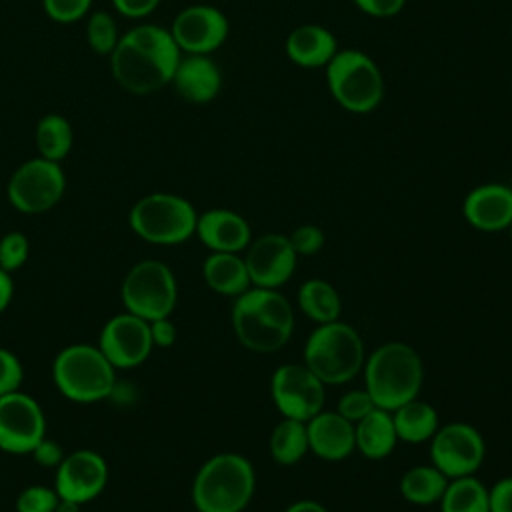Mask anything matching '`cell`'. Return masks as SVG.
Segmentation results:
<instances>
[{"mask_svg":"<svg viewBox=\"0 0 512 512\" xmlns=\"http://www.w3.org/2000/svg\"><path fill=\"white\" fill-rule=\"evenodd\" d=\"M52 380L58 392L80 404L100 402L116 388V368L94 344H70L52 362Z\"/></svg>","mask_w":512,"mask_h":512,"instance_id":"6","label":"cell"},{"mask_svg":"<svg viewBox=\"0 0 512 512\" xmlns=\"http://www.w3.org/2000/svg\"><path fill=\"white\" fill-rule=\"evenodd\" d=\"M296 258L298 254L294 252L288 236L276 232L262 234L248 244L244 256L250 284L278 290L292 278L296 270Z\"/></svg>","mask_w":512,"mask_h":512,"instance_id":"16","label":"cell"},{"mask_svg":"<svg viewBox=\"0 0 512 512\" xmlns=\"http://www.w3.org/2000/svg\"><path fill=\"white\" fill-rule=\"evenodd\" d=\"M392 420H394L398 440L408 444L430 442V438L440 428L436 408L418 398L392 410Z\"/></svg>","mask_w":512,"mask_h":512,"instance_id":"25","label":"cell"},{"mask_svg":"<svg viewBox=\"0 0 512 512\" xmlns=\"http://www.w3.org/2000/svg\"><path fill=\"white\" fill-rule=\"evenodd\" d=\"M438 504L440 512H490L488 488L474 474L448 480Z\"/></svg>","mask_w":512,"mask_h":512,"instance_id":"29","label":"cell"},{"mask_svg":"<svg viewBox=\"0 0 512 512\" xmlns=\"http://www.w3.org/2000/svg\"><path fill=\"white\" fill-rule=\"evenodd\" d=\"M484 456V438L472 424L448 422L430 438V460L450 480L474 474Z\"/></svg>","mask_w":512,"mask_h":512,"instance_id":"12","label":"cell"},{"mask_svg":"<svg viewBox=\"0 0 512 512\" xmlns=\"http://www.w3.org/2000/svg\"><path fill=\"white\" fill-rule=\"evenodd\" d=\"M170 84L186 102L208 104L220 94L222 72L208 54H182Z\"/></svg>","mask_w":512,"mask_h":512,"instance_id":"21","label":"cell"},{"mask_svg":"<svg viewBox=\"0 0 512 512\" xmlns=\"http://www.w3.org/2000/svg\"><path fill=\"white\" fill-rule=\"evenodd\" d=\"M308 446L314 456L326 462H340L356 450L354 424L336 410H320L306 422Z\"/></svg>","mask_w":512,"mask_h":512,"instance_id":"20","label":"cell"},{"mask_svg":"<svg viewBox=\"0 0 512 512\" xmlns=\"http://www.w3.org/2000/svg\"><path fill=\"white\" fill-rule=\"evenodd\" d=\"M44 436L46 416L32 396L20 390L0 396V450L30 454Z\"/></svg>","mask_w":512,"mask_h":512,"instance_id":"13","label":"cell"},{"mask_svg":"<svg viewBox=\"0 0 512 512\" xmlns=\"http://www.w3.org/2000/svg\"><path fill=\"white\" fill-rule=\"evenodd\" d=\"M180 58L182 52L170 30L140 24L120 36L110 54V70L124 90L146 96L172 82Z\"/></svg>","mask_w":512,"mask_h":512,"instance_id":"1","label":"cell"},{"mask_svg":"<svg viewBox=\"0 0 512 512\" xmlns=\"http://www.w3.org/2000/svg\"><path fill=\"white\" fill-rule=\"evenodd\" d=\"M508 188H510V192H512V180H510V184H508Z\"/></svg>","mask_w":512,"mask_h":512,"instance_id":"47","label":"cell"},{"mask_svg":"<svg viewBox=\"0 0 512 512\" xmlns=\"http://www.w3.org/2000/svg\"><path fill=\"white\" fill-rule=\"evenodd\" d=\"M232 328L244 348L270 354L290 340L294 330V308L282 292L250 286L234 298Z\"/></svg>","mask_w":512,"mask_h":512,"instance_id":"2","label":"cell"},{"mask_svg":"<svg viewBox=\"0 0 512 512\" xmlns=\"http://www.w3.org/2000/svg\"><path fill=\"white\" fill-rule=\"evenodd\" d=\"M112 4L126 18H144L156 10L160 0H112Z\"/></svg>","mask_w":512,"mask_h":512,"instance_id":"42","label":"cell"},{"mask_svg":"<svg viewBox=\"0 0 512 512\" xmlns=\"http://www.w3.org/2000/svg\"><path fill=\"white\" fill-rule=\"evenodd\" d=\"M60 496L56 488L44 484L26 486L16 498V512H54Z\"/></svg>","mask_w":512,"mask_h":512,"instance_id":"32","label":"cell"},{"mask_svg":"<svg viewBox=\"0 0 512 512\" xmlns=\"http://www.w3.org/2000/svg\"><path fill=\"white\" fill-rule=\"evenodd\" d=\"M356 450L368 460H384L400 442L396 436L392 412L374 408L368 416L354 424Z\"/></svg>","mask_w":512,"mask_h":512,"instance_id":"23","label":"cell"},{"mask_svg":"<svg viewBox=\"0 0 512 512\" xmlns=\"http://www.w3.org/2000/svg\"><path fill=\"white\" fill-rule=\"evenodd\" d=\"M364 388L376 408L396 410L418 398L424 382V364L420 354L406 342H384L362 366Z\"/></svg>","mask_w":512,"mask_h":512,"instance_id":"3","label":"cell"},{"mask_svg":"<svg viewBox=\"0 0 512 512\" xmlns=\"http://www.w3.org/2000/svg\"><path fill=\"white\" fill-rule=\"evenodd\" d=\"M326 86L346 112L368 114L384 98V78L366 52L358 48H340L326 64Z\"/></svg>","mask_w":512,"mask_h":512,"instance_id":"7","label":"cell"},{"mask_svg":"<svg viewBox=\"0 0 512 512\" xmlns=\"http://www.w3.org/2000/svg\"><path fill=\"white\" fill-rule=\"evenodd\" d=\"M510 36H512V22H510Z\"/></svg>","mask_w":512,"mask_h":512,"instance_id":"48","label":"cell"},{"mask_svg":"<svg viewBox=\"0 0 512 512\" xmlns=\"http://www.w3.org/2000/svg\"><path fill=\"white\" fill-rule=\"evenodd\" d=\"M268 446H270V454L276 464L292 466V464L300 462L310 452L306 422L282 418L274 426Z\"/></svg>","mask_w":512,"mask_h":512,"instance_id":"28","label":"cell"},{"mask_svg":"<svg viewBox=\"0 0 512 512\" xmlns=\"http://www.w3.org/2000/svg\"><path fill=\"white\" fill-rule=\"evenodd\" d=\"M106 484L108 464L98 452L88 448L66 454L54 476L58 496L78 504H86L100 496Z\"/></svg>","mask_w":512,"mask_h":512,"instance_id":"17","label":"cell"},{"mask_svg":"<svg viewBox=\"0 0 512 512\" xmlns=\"http://www.w3.org/2000/svg\"><path fill=\"white\" fill-rule=\"evenodd\" d=\"M98 348L114 368H136L154 348L150 322L132 312L116 314L102 326Z\"/></svg>","mask_w":512,"mask_h":512,"instance_id":"14","label":"cell"},{"mask_svg":"<svg viewBox=\"0 0 512 512\" xmlns=\"http://www.w3.org/2000/svg\"><path fill=\"white\" fill-rule=\"evenodd\" d=\"M464 220L480 232H500L512 224V192L506 184L474 186L462 202Z\"/></svg>","mask_w":512,"mask_h":512,"instance_id":"18","label":"cell"},{"mask_svg":"<svg viewBox=\"0 0 512 512\" xmlns=\"http://www.w3.org/2000/svg\"><path fill=\"white\" fill-rule=\"evenodd\" d=\"M294 252L298 256H312L318 254L326 242L324 230L316 224H302L298 228L292 230V234L288 236Z\"/></svg>","mask_w":512,"mask_h":512,"instance_id":"36","label":"cell"},{"mask_svg":"<svg viewBox=\"0 0 512 512\" xmlns=\"http://www.w3.org/2000/svg\"><path fill=\"white\" fill-rule=\"evenodd\" d=\"M92 0H42L46 16L60 24L78 22L88 14Z\"/></svg>","mask_w":512,"mask_h":512,"instance_id":"35","label":"cell"},{"mask_svg":"<svg viewBox=\"0 0 512 512\" xmlns=\"http://www.w3.org/2000/svg\"><path fill=\"white\" fill-rule=\"evenodd\" d=\"M120 296L126 312L152 322L174 312L178 284L168 264L146 258L128 270L120 286Z\"/></svg>","mask_w":512,"mask_h":512,"instance_id":"9","label":"cell"},{"mask_svg":"<svg viewBox=\"0 0 512 512\" xmlns=\"http://www.w3.org/2000/svg\"><path fill=\"white\" fill-rule=\"evenodd\" d=\"M296 298H298L300 312L316 324H326L340 318V312H342L340 296L336 288L322 278H310L302 282Z\"/></svg>","mask_w":512,"mask_h":512,"instance_id":"27","label":"cell"},{"mask_svg":"<svg viewBox=\"0 0 512 512\" xmlns=\"http://www.w3.org/2000/svg\"><path fill=\"white\" fill-rule=\"evenodd\" d=\"M490 512H512V476L500 478L488 488Z\"/></svg>","mask_w":512,"mask_h":512,"instance_id":"38","label":"cell"},{"mask_svg":"<svg viewBox=\"0 0 512 512\" xmlns=\"http://www.w3.org/2000/svg\"><path fill=\"white\" fill-rule=\"evenodd\" d=\"M34 136H36V148L40 156L54 162L64 160L74 142V132L70 122L62 114H54V112L38 120Z\"/></svg>","mask_w":512,"mask_h":512,"instance_id":"30","label":"cell"},{"mask_svg":"<svg viewBox=\"0 0 512 512\" xmlns=\"http://www.w3.org/2000/svg\"><path fill=\"white\" fill-rule=\"evenodd\" d=\"M150 336H152L154 346L170 348L178 338V330H176L174 322L170 320V316H166V318H158V320L150 322Z\"/></svg>","mask_w":512,"mask_h":512,"instance_id":"41","label":"cell"},{"mask_svg":"<svg viewBox=\"0 0 512 512\" xmlns=\"http://www.w3.org/2000/svg\"><path fill=\"white\" fill-rule=\"evenodd\" d=\"M270 396L284 418L308 422L326 402V384L302 362L282 364L272 372Z\"/></svg>","mask_w":512,"mask_h":512,"instance_id":"11","label":"cell"},{"mask_svg":"<svg viewBox=\"0 0 512 512\" xmlns=\"http://www.w3.org/2000/svg\"><path fill=\"white\" fill-rule=\"evenodd\" d=\"M358 10L372 18H392L400 14L406 6V0H352Z\"/></svg>","mask_w":512,"mask_h":512,"instance_id":"39","label":"cell"},{"mask_svg":"<svg viewBox=\"0 0 512 512\" xmlns=\"http://www.w3.org/2000/svg\"><path fill=\"white\" fill-rule=\"evenodd\" d=\"M24 380V368L20 358L0 346V396L20 390V384Z\"/></svg>","mask_w":512,"mask_h":512,"instance_id":"37","label":"cell"},{"mask_svg":"<svg viewBox=\"0 0 512 512\" xmlns=\"http://www.w3.org/2000/svg\"><path fill=\"white\" fill-rule=\"evenodd\" d=\"M32 458L36 460V464L44 466V468H58L60 462L64 460V450L62 446L56 442V440H50L48 436H44L36 446L34 450L30 452Z\"/></svg>","mask_w":512,"mask_h":512,"instance_id":"40","label":"cell"},{"mask_svg":"<svg viewBox=\"0 0 512 512\" xmlns=\"http://www.w3.org/2000/svg\"><path fill=\"white\" fill-rule=\"evenodd\" d=\"M286 56L300 68H326L340 50L332 30L322 24H300L286 36Z\"/></svg>","mask_w":512,"mask_h":512,"instance_id":"22","label":"cell"},{"mask_svg":"<svg viewBox=\"0 0 512 512\" xmlns=\"http://www.w3.org/2000/svg\"><path fill=\"white\" fill-rule=\"evenodd\" d=\"M12 296H14V282H12V276H10V272H6V270L0 268V314L10 306Z\"/></svg>","mask_w":512,"mask_h":512,"instance_id":"43","label":"cell"},{"mask_svg":"<svg viewBox=\"0 0 512 512\" xmlns=\"http://www.w3.org/2000/svg\"><path fill=\"white\" fill-rule=\"evenodd\" d=\"M202 276L208 288L222 296H240L250 284L244 258L234 252H210L202 264Z\"/></svg>","mask_w":512,"mask_h":512,"instance_id":"24","label":"cell"},{"mask_svg":"<svg viewBox=\"0 0 512 512\" xmlns=\"http://www.w3.org/2000/svg\"><path fill=\"white\" fill-rule=\"evenodd\" d=\"M374 408H376V404H374V400H372V396L368 394L366 388H362V390H348L346 394L340 396V400L336 404V412L340 416H344L346 420H350L352 424L360 422Z\"/></svg>","mask_w":512,"mask_h":512,"instance_id":"34","label":"cell"},{"mask_svg":"<svg viewBox=\"0 0 512 512\" xmlns=\"http://www.w3.org/2000/svg\"><path fill=\"white\" fill-rule=\"evenodd\" d=\"M198 212L178 194L152 192L142 196L128 214L132 232L150 244H182L196 232Z\"/></svg>","mask_w":512,"mask_h":512,"instance_id":"8","label":"cell"},{"mask_svg":"<svg viewBox=\"0 0 512 512\" xmlns=\"http://www.w3.org/2000/svg\"><path fill=\"white\" fill-rule=\"evenodd\" d=\"M210 252H242L252 242L248 220L228 208H210L198 214L196 232Z\"/></svg>","mask_w":512,"mask_h":512,"instance_id":"19","label":"cell"},{"mask_svg":"<svg viewBox=\"0 0 512 512\" xmlns=\"http://www.w3.org/2000/svg\"><path fill=\"white\" fill-rule=\"evenodd\" d=\"M510 242H512V224H510Z\"/></svg>","mask_w":512,"mask_h":512,"instance_id":"46","label":"cell"},{"mask_svg":"<svg viewBox=\"0 0 512 512\" xmlns=\"http://www.w3.org/2000/svg\"><path fill=\"white\" fill-rule=\"evenodd\" d=\"M30 256V242L22 232H8L0 238V268L6 272L20 270Z\"/></svg>","mask_w":512,"mask_h":512,"instance_id":"33","label":"cell"},{"mask_svg":"<svg viewBox=\"0 0 512 512\" xmlns=\"http://www.w3.org/2000/svg\"><path fill=\"white\" fill-rule=\"evenodd\" d=\"M230 32V22L222 10L210 4H192L180 10L170 26V34L182 54H212Z\"/></svg>","mask_w":512,"mask_h":512,"instance_id":"15","label":"cell"},{"mask_svg":"<svg viewBox=\"0 0 512 512\" xmlns=\"http://www.w3.org/2000/svg\"><path fill=\"white\" fill-rule=\"evenodd\" d=\"M86 40L96 54L110 56L120 40L114 18L104 10L92 12L86 24Z\"/></svg>","mask_w":512,"mask_h":512,"instance_id":"31","label":"cell"},{"mask_svg":"<svg viewBox=\"0 0 512 512\" xmlns=\"http://www.w3.org/2000/svg\"><path fill=\"white\" fill-rule=\"evenodd\" d=\"M194 512H196V510H194Z\"/></svg>","mask_w":512,"mask_h":512,"instance_id":"49","label":"cell"},{"mask_svg":"<svg viewBox=\"0 0 512 512\" xmlns=\"http://www.w3.org/2000/svg\"><path fill=\"white\" fill-rule=\"evenodd\" d=\"M284 512H328V510L316 500H296Z\"/></svg>","mask_w":512,"mask_h":512,"instance_id":"44","label":"cell"},{"mask_svg":"<svg viewBox=\"0 0 512 512\" xmlns=\"http://www.w3.org/2000/svg\"><path fill=\"white\" fill-rule=\"evenodd\" d=\"M448 480L434 464H420V466H412L410 470H406L400 478L398 490L402 494V498L410 504L416 506H432L438 504Z\"/></svg>","mask_w":512,"mask_h":512,"instance_id":"26","label":"cell"},{"mask_svg":"<svg viewBox=\"0 0 512 512\" xmlns=\"http://www.w3.org/2000/svg\"><path fill=\"white\" fill-rule=\"evenodd\" d=\"M256 490L252 462L236 452L210 456L192 480L196 512H242Z\"/></svg>","mask_w":512,"mask_h":512,"instance_id":"4","label":"cell"},{"mask_svg":"<svg viewBox=\"0 0 512 512\" xmlns=\"http://www.w3.org/2000/svg\"><path fill=\"white\" fill-rule=\"evenodd\" d=\"M304 364L326 384L338 386L350 382L364 366V342L356 328L334 320L318 324L302 352Z\"/></svg>","mask_w":512,"mask_h":512,"instance_id":"5","label":"cell"},{"mask_svg":"<svg viewBox=\"0 0 512 512\" xmlns=\"http://www.w3.org/2000/svg\"><path fill=\"white\" fill-rule=\"evenodd\" d=\"M80 506H82V504H78V502H72V500H64V498H60V500H58V504H56V508H54V512H82V510H80Z\"/></svg>","mask_w":512,"mask_h":512,"instance_id":"45","label":"cell"},{"mask_svg":"<svg viewBox=\"0 0 512 512\" xmlns=\"http://www.w3.org/2000/svg\"><path fill=\"white\" fill-rule=\"evenodd\" d=\"M66 190V176L60 162L42 156L22 162L10 176L8 202L22 214H42L54 208Z\"/></svg>","mask_w":512,"mask_h":512,"instance_id":"10","label":"cell"}]
</instances>
